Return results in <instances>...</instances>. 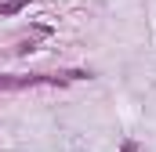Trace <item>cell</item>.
I'll list each match as a JSON object with an SVG mask.
<instances>
[{
	"instance_id": "obj_3",
	"label": "cell",
	"mask_w": 156,
	"mask_h": 152,
	"mask_svg": "<svg viewBox=\"0 0 156 152\" xmlns=\"http://www.w3.org/2000/svg\"><path fill=\"white\" fill-rule=\"evenodd\" d=\"M29 51H37V43H33V40H22V43H18V54H29Z\"/></svg>"
},
{
	"instance_id": "obj_2",
	"label": "cell",
	"mask_w": 156,
	"mask_h": 152,
	"mask_svg": "<svg viewBox=\"0 0 156 152\" xmlns=\"http://www.w3.org/2000/svg\"><path fill=\"white\" fill-rule=\"evenodd\" d=\"M22 7H29V0H4L0 4V15H18Z\"/></svg>"
},
{
	"instance_id": "obj_4",
	"label": "cell",
	"mask_w": 156,
	"mask_h": 152,
	"mask_svg": "<svg viewBox=\"0 0 156 152\" xmlns=\"http://www.w3.org/2000/svg\"><path fill=\"white\" fill-rule=\"evenodd\" d=\"M120 152H142V149H138V141H123V145H120Z\"/></svg>"
},
{
	"instance_id": "obj_1",
	"label": "cell",
	"mask_w": 156,
	"mask_h": 152,
	"mask_svg": "<svg viewBox=\"0 0 156 152\" xmlns=\"http://www.w3.org/2000/svg\"><path fill=\"white\" fill-rule=\"evenodd\" d=\"M40 83H66V76H0V91H22Z\"/></svg>"
}]
</instances>
